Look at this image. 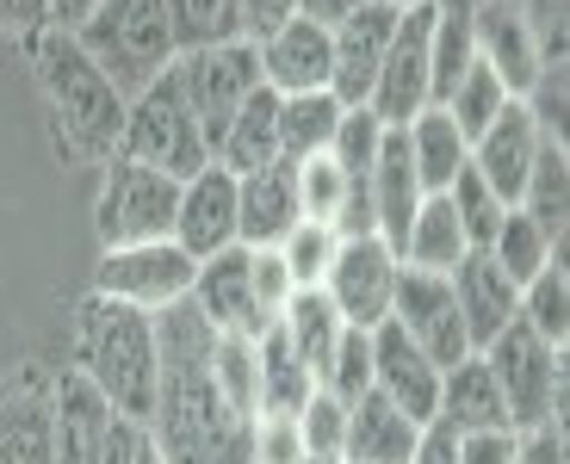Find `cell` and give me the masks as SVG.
I'll use <instances>...</instances> for the list:
<instances>
[{"instance_id":"obj_20","label":"cell","mask_w":570,"mask_h":464,"mask_svg":"<svg viewBox=\"0 0 570 464\" xmlns=\"http://www.w3.org/2000/svg\"><path fill=\"white\" fill-rule=\"evenodd\" d=\"M446 279H453V304H459L471 353H484L490 340L521 316V285H509V273H502L490 254H465Z\"/></svg>"},{"instance_id":"obj_13","label":"cell","mask_w":570,"mask_h":464,"mask_svg":"<svg viewBox=\"0 0 570 464\" xmlns=\"http://www.w3.org/2000/svg\"><path fill=\"white\" fill-rule=\"evenodd\" d=\"M428 26H434V7H403L397 13V31H391V50L379 62V81H372V112L385 118L391 130H403L422 106H434L428 93Z\"/></svg>"},{"instance_id":"obj_14","label":"cell","mask_w":570,"mask_h":464,"mask_svg":"<svg viewBox=\"0 0 570 464\" xmlns=\"http://www.w3.org/2000/svg\"><path fill=\"white\" fill-rule=\"evenodd\" d=\"M391 31H397V7L385 0H366L354 19L328 31V93L342 106H366L372 81H379V62L391 50Z\"/></svg>"},{"instance_id":"obj_48","label":"cell","mask_w":570,"mask_h":464,"mask_svg":"<svg viewBox=\"0 0 570 464\" xmlns=\"http://www.w3.org/2000/svg\"><path fill=\"white\" fill-rule=\"evenodd\" d=\"M521 434L514 427H490V434H459V464H514Z\"/></svg>"},{"instance_id":"obj_55","label":"cell","mask_w":570,"mask_h":464,"mask_svg":"<svg viewBox=\"0 0 570 464\" xmlns=\"http://www.w3.org/2000/svg\"><path fill=\"white\" fill-rule=\"evenodd\" d=\"M137 464H168V458H161V452H156V440H149V446H142V458Z\"/></svg>"},{"instance_id":"obj_8","label":"cell","mask_w":570,"mask_h":464,"mask_svg":"<svg viewBox=\"0 0 570 464\" xmlns=\"http://www.w3.org/2000/svg\"><path fill=\"white\" fill-rule=\"evenodd\" d=\"M193 273H199V260H193L180 241L100 248L94 297H112V304H130V309H142V316H161V309H174V304L193 297Z\"/></svg>"},{"instance_id":"obj_43","label":"cell","mask_w":570,"mask_h":464,"mask_svg":"<svg viewBox=\"0 0 570 464\" xmlns=\"http://www.w3.org/2000/svg\"><path fill=\"white\" fill-rule=\"evenodd\" d=\"M316 384L328 396H342V403H360L372 391V328H342V340H335V353H328V366Z\"/></svg>"},{"instance_id":"obj_53","label":"cell","mask_w":570,"mask_h":464,"mask_svg":"<svg viewBox=\"0 0 570 464\" xmlns=\"http://www.w3.org/2000/svg\"><path fill=\"white\" fill-rule=\"evenodd\" d=\"M366 0H298V19H311V26H323V31H335L342 19H354Z\"/></svg>"},{"instance_id":"obj_27","label":"cell","mask_w":570,"mask_h":464,"mask_svg":"<svg viewBox=\"0 0 570 464\" xmlns=\"http://www.w3.org/2000/svg\"><path fill=\"white\" fill-rule=\"evenodd\" d=\"M403 142H410V168L422 180V192H446L459 180V168H471V142L459 137V125L441 112V106H422V112L403 125Z\"/></svg>"},{"instance_id":"obj_5","label":"cell","mask_w":570,"mask_h":464,"mask_svg":"<svg viewBox=\"0 0 570 464\" xmlns=\"http://www.w3.org/2000/svg\"><path fill=\"white\" fill-rule=\"evenodd\" d=\"M484 366H490V378H497L502 403H509L514 434L564 427V403H570V359H564V347L540 340L521 316H514V323L484 347Z\"/></svg>"},{"instance_id":"obj_12","label":"cell","mask_w":570,"mask_h":464,"mask_svg":"<svg viewBox=\"0 0 570 464\" xmlns=\"http://www.w3.org/2000/svg\"><path fill=\"white\" fill-rule=\"evenodd\" d=\"M391 323H397L441 372L459 366V359L471 353L465 323H459V304H453V279H446V273L403 267L397 273V292H391Z\"/></svg>"},{"instance_id":"obj_49","label":"cell","mask_w":570,"mask_h":464,"mask_svg":"<svg viewBox=\"0 0 570 464\" xmlns=\"http://www.w3.org/2000/svg\"><path fill=\"white\" fill-rule=\"evenodd\" d=\"M38 31H50V0H0V38L31 43Z\"/></svg>"},{"instance_id":"obj_56","label":"cell","mask_w":570,"mask_h":464,"mask_svg":"<svg viewBox=\"0 0 570 464\" xmlns=\"http://www.w3.org/2000/svg\"><path fill=\"white\" fill-rule=\"evenodd\" d=\"M385 7H397V13H403V7H422V0H385Z\"/></svg>"},{"instance_id":"obj_4","label":"cell","mask_w":570,"mask_h":464,"mask_svg":"<svg viewBox=\"0 0 570 464\" xmlns=\"http://www.w3.org/2000/svg\"><path fill=\"white\" fill-rule=\"evenodd\" d=\"M75 43L94 57V69H100L125 99H137L142 87L161 81V75L180 62L174 26H168V0H100V7L75 26Z\"/></svg>"},{"instance_id":"obj_28","label":"cell","mask_w":570,"mask_h":464,"mask_svg":"<svg viewBox=\"0 0 570 464\" xmlns=\"http://www.w3.org/2000/svg\"><path fill=\"white\" fill-rule=\"evenodd\" d=\"M212 161L229 174H255V168H273V161H279V93H273V87H255V93L243 99V112L229 118V130H224Z\"/></svg>"},{"instance_id":"obj_21","label":"cell","mask_w":570,"mask_h":464,"mask_svg":"<svg viewBox=\"0 0 570 464\" xmlns=\"http://www.w3.org/2000/svg\"><path fill=\"white\" fill-rule=\"evenodd\" d=\"M298 224L304 217H298V180H292V161L236 174V241H243V248H279Z\"/></svg>"},{"instance_id":"obj_31","label":"cell","mask_w":570,"mask_h":464,"mask_svg":"<svg viewBox=\"0 0 570 464\" xmlns=\"http://www.w3.org/2000/svg\"><path fill=\"white\" fill-rule=\"evenodd\" d=\"M255 359H261V403H255V415H298V408L311 403V391H316V372L292 353V340H285L279 328L255 335Z\"/></svg>"},{"instance_id":"obj_30","label":"cell","mask_w":570,"mask_h":464,"mask_svg":"<svg viewBox=\"0 0 570 464\" xmlns=\"http://www.w3.org/2000/svg\"><path fill=\"white\" fill-rule=\"evenodd\" d=\"M428 7H434V26H428V93L441 106L459 75L478 62V43H471V7L478 0H428Z\"/></svg>"},{"instance_id":"obj_18","label":"cell","mask_w":570,"mask_h":464,"mask_svg":"<svg viewBox=\"0 0 570 464\" xmlns=\"http://www.w3.org/2000/svg\"><path fill=\"white\" fill-rule=\"evenodd\" d=\"M50 391H57V464H106L125 415H112V403L75 366L50 372Z\"/></svg>"},{"instance_id":"obj_46","label":"cell","mask_w":570,"mask_h":464,"mask_svg":"<svg viewBox=\"0 0 570 464\" xmlns=\"http://www.w3.org/2000/svg\"><path fill=\"white\" fill-rule=\"evenodd\" d=\"M304 434L298 415H255L248 422V464H304Z\"/></svg>"},{"instance_id":"obj_44","label":"cell","mask_w":570,"mask_h":464,"mask_svg":"<svg viewBox=\"0 0 570 464\" xmlns=\"http://www.w3.org/2000/svg\"><path fill=\"white\" fill-rule=\"evenodd\" d=\"M335 248H342V236H335L328 224H298L292 236L279 241V260H285V273H292V285H298V292H311V285H323Z\"/></svg>"},{"instance_id":"obj_52","label":"cell","mask_w":570,"mask_h":464,"mask_svg":"<svg viewBox=\"0 0 570 464\" xmlns=\"http://www.w3.org/2000/svg\"><path fill=\"white\" fill-rule=\"evenodd\" d=\"M410 464H459V434L446 422H422V440H415Z\"/></svg>"},{"instance_id":"obj_47","label":"cell","mask_w":570,"mask_h":464,"mask_svg":"<svg viewBox=\"0 0 570 464\" xmlns=\"http://www.w3.org/2000/svg\"><path fill=\"white\" fill-rule=\"evenodd\" d=\"M248 279H255V304H261V316H267V328L279 323V309L292 304V273H285V260H279V248H248Z\"/></svg>"},{"instance_id":"obj_23","label":"cell","mask_w":570,"mask_h":464,"mask_svg":"<svg viewBox=\"0 0 570 464\" xmlns=\"http://www.w3.org/2000/svg\"><path fill=\"white\" fill-rule=\"evenodd\" d=\"M540 142L546 137H540V125H533V112L521 99H509L497 125L471 142V168H478V180H484L502 205H514L521 186H528V168H533V155H540Z\"/></svg>"},{"instance_id":"obj_2","label":"cell","mask_w":570,"mask_h":464,"mask_svg":"<svg viewBox=\"0 0 570 464\" xmlns=\"http://www.w3.org/2000/svg\"><path fill=\"white\" fill-rule=\"evenodd\" d=\"M31 50V75H38V93H43V112L57 125V142L75 155V161H112L118 155V137H125V112L130 99L94 69L75 31H38L26 43Z\"/></svg>"},{"instance_id":"obj_22","label":"cell","mask_w":570,"mask_h":464,"mask_svg":"<svg viewBox=\"0 0 570 464\" xmlns=\"http://www.w3.org/2000/svg\"><path fill=\"white\" fill-rule=\"evenodd\" d=\"M261 57V87H273L279 99L292 93H328V31L311 19H285L279 31L255 43Z\"/></svg>"},{"instance_id":"obj_7","label":"cell","mask_w":570,"mask_h":464,"mask_svg":"<svg viewBox=\"0 0 570 464\" xmlns=\"http://www.w3.org/2000/svg\"><path fill=\"white\" fill-rule=\"evenodd\" d=\"M174 211H180V180L112 155L94 198V229L100 248H137V241H174Z\"/></svg>"},{"instance_id":"obj_17","label":"cell","mask_w":570,"mask_h":464,"mask_svg":"<svg viewBox=\"0 0 570 464\" xmlns=\"http://www.w3.org/2000/svg\"><path fill=\"white\" fill-rule=\"evenodd\" d=\"M186 304L212 323V335H267V316H261V304H255V279H248L243 241H236V248H217L212 260H199Z\"/></svg>"},{"instance_id":"obj_41","label":"cell","mask_w":570,"mask_h":464,"mask_svg":"<svg viewBox=\"0 0 570 464\" xmlns=\"http://www.w3.org/2000/svg\"><path fill=\"white\" fill-rule=\"evenodd\" d=\"M292 180H298V217L304 224H328L335 229V217L347 211V192H354V180H347L328 155H311V161H298L292 168Z\"/></svg>"},{"instance_id":"obj_29","label":"cell","mask_w":570,"mask_h":464,"mask_svg":"<svg viewBox=\"0 0 570 464\" xmlns=\"http://www.w3.org/2000/svg\"><path fill=\"white\" fill-rule=\"evenodd\" d=\"M465 254H471V241H465V229H459V217H453V198L428 192L422 211L410 217V236H403L397 260L415 267V273H453Z\"/></svg>"},{"instance_id":"obj_36","label":"cell","mask_w":570,"mask_h":464,"mask_svg":"<svg viewBox=\"0 0 570 464\" xmlns=\"http://www.w3.org/2000/svg\"><path fill=\"white\" fill-rule=\"evenodd\" d=\"M168 26H174V50H217V43L243 38V0H168Z\"/></svg>"},{"instance_id":"obj_34","label":"cell","mask_w":570,"mask_h":464,"mask_svg":"<svg viewBox=\"0 0 570 464\" xmlns=\"http://www.w3.org/2000/svg\"><path fill=\"white\" fill-rule=\"evenodd\" d=\"M514 205L552 241H564V217H570V149L564 142H552V137L540 142V155H533V168H528V186H521Z\"/></svg>"},{"instance_id":"obj_37","label":"cell","mask_w":570,"mask_h":464,"mask_svg":"<svg viewBox=\"0 0 570 464\" xmlns=\"http://www.w3.org/2000/svg\"><path fill=\"white\" fill-rule=\"evenodd\" d=\"M212 384L229 403V415L255 422L261 403V359H255V335H217L212 340Z\"/></svg>"},{"instance_id":"obj_57","label":"cell","mask_w":570,"mask_h":464,"mask_svg":"<svg viewBox=\"0 0 570 464\" xmlns=\"http://www.w3.org/2000/svg\"><path fill=\"white\" fill-rule=\"evenodd\" d=\"M304 464H342V458H304Z\"/></svg>"},{"instance_id":"obj_15","label":"cell","mask_w":570,"mask_h":464,"mask_svg":"<svg viewBox=\"0 0 570 464\" xmlns=\"http://www.w3.org/2000/svg\"><path fill=\"white\" fill-rule=\"evenodd\" d=\"M0 464H57V391L50 372L0 384Z\"/></svg>"},{"instance_id":"obj_26","label":"cell","mask_w":570,"mask_h":464,"mask_svg":"<svg viewBox=\"0 0 570 464\" xmlns=\"http://www.w3.org/2000/svg\"><path fill=\"white\" fill-rule=\"evenodd\" d=\"M434 422H446L453 434H490V427H509V403H502L497 378H490L484 353H465L459 366L441 372V403H434Z\"/></svg>"},{"instance_id":"obj_58","label":"cell","mask_w":570,"mask_h":464,"mask_svg":"<svg viewBox=\"0 0 570 464\" xmlns=\"http://www.w3.org/2000/svg\"><path fill=\"white\" fill-rule=\"evenodd\" d=\"M342 464H354V458H342Z\"/></svg>"},{"instance_id":"obj_24","label":"cell","mask_w":570,"mask_h":464,"mask_svg":"<svg viewBox=\"0 0 570 464\" xmlns=\"http://www.w3.org/2000/svg\"><path fill=\"white\" fill-rule=\"evenodd\" d=\"M415 440H422V422H410L397 403H385L379 391H366L360 403H347V440L342 458L354 464H410Z\"/></svg>"},{"instance_id":"obj_50","label":"cell","mask_w":570,"mask_h":464,"mask_svg":"<svg viewBox=\"0 0 570 464\" xmlns=\"http://www.w3.org/2000/svg\"><path fill=\"white\" fill-rule=\"evenodd\" d=\"M285 19H298V0H243V38L261 43L267 31H279Z\"/></svg>"},{"instance_id":"obj_51","label":"cell","mask_w":570,"mask_h":464,"mask_svg":"<svg viewBox=\"0 0 570 464\" xmlns=\"http://www.w3.org/2000/svg\"><path fill=\"white\" fill-rule=\"evenodd\" d=\"M514 464H570L564 427H540V434H521V452H514Z\"/></svg>"},{"instance_id":"obj_32","label":"cell","mask_w":570,"mask_h":464,"mask_svg":"<svg viewBox=\"0 0 570 464\" xmlns=\"http://www.w3.org/2000/svg\"><path fill=\"white\" fill-rule=\"evenodd\" d=\"M342 99L335 93H292L279 99V161H311V155H328L335 142V125H342Z\"/></svg>"},{"instance_id":"obj_16","label":"cell","mask_w":570,"mask_h":464,"mask_svg":"<svg viewBox=\"0 0 570 464\" xmlns=\"http://www.w3.org/2000/svg\"><path fill=\"white\" fill-rule=\"evenodd\" d=\"M372 391L397 403L410 422H434V403H441V366L391 316L372 328Z\"/></svg>"},{"instance_id":"obj_38","label":"cell","mask_w":570,"mask_h":464,"mask_svg":"<svg viewBox=\"0 0 570 464\" xmlns=\"http://www.w3.org/2000/svg\"><path fill=\"white\" fill-rule=\"evenodd\" d=\"M502 106H509V87H502L497 75L484 69V62H471V69L453 81V93L441 99V112L459 125V137H465V142L484 137V130L502 118Z\"/></svg>"},{"instance_id":"obj_45","label":"cell","mask_w":570,"mask_h":464,"mask_svg":"<svg viewBox=\"0 0 570 464\" xmlns=\"http://www.w3.org/2000/svg\"><path fill=\"white\" fill-rule=\"evenodd\" d=\"M298 434H304V452L311 458H342V440H347V403L328 396L323 384L311 391V403L298 408Z\"/></svg>"},{"instance_id":"obj_3","label":"cell","mask_w":570,"mask_h":464,"mask_svg":"<svg viewBox=\"0 0 570 464\" xmlns=\"http://www.w3.org/2000/svg\"><path fill=\"white\" fill-rule=\"evenodd\" d=\"M75 372L112 403V415L149 427L156 391H161L156 316H142L130 304H112V297H87L75 309Z\"/></svg>"},{"instance_id":"obj_9","label":"cell","mask_w":570,"mask_h":464,"mask_svg":"<svg viewBox=\"0 0 570 464\" xmlns=\"http://www.w3.org/2000/svg\"><path fill=\"white\" fill-rule=\"evenodd\" d=\"M174 75H180V93H186V106H193V118H199V130H205V149L217 155L229 118L243 112V99L261 87L255 43L236 38V43H217V50H193V57L174 62Z\"/></svg>"},{"instance_id":"obj_6","label":"cell","mask_w":570,"mask_h":464,"mask_svg":"<svg viewBox=\"0 0 570 464\" xmlns=\"http://www.w3.org/2000/svg\"><path fill=\"white\" fill-rule=\"evenodd\" d=\"M118 155H125V161H142V168H156V174H168V180H193L199 168H212L205 130H199V118H193V106H186L180 75L174 69L130 99Z\"/></svg>"},{"instance_id":"obj_42","label":"cell","mask_w":570,"mask_h":464,"mask_svg":"<svg viewBox=\"0 0 570 464\" xmlns=\"http://www.w3.org/2000/svg\"><path fill=\"white\" fill-rule=\"evenodd\" d=\"M446 198H453V217H459V229H465V241H471V254H484L490 248V236H497V224H502V205L497 192H490L484 180H478V168H459V180L446 186Z\"/></svg>"},{"instance_id":"obj_39","label":"cell","mask_w":570,"mask_h":464,"mask_svg":"<svg viewBox=\"0 0 570 464\" xmlns=\"http://www.w3.org/2000/svg\"><path fill=\"white\" fill-rule=\"evenodd\" d=\"M521 323H528L540 340H552V347H564V340H570V279H564V260H552L540 279L521 285Z\"/></svg>"},{"instance_id":"obj_11","label":"cell","mask_w":570,"mask_h":464,"mask_svg":"<svg viewBox=\"0 0 570 464\" xmlns=\"http://www.w3.org/2000/svg\"><path fill=\"white\" fill-rule=\"evenodd\" d=\"M471 43H478V62L509 87V99H528V87L546 69V43L528 0H478L471 7Z\"/></svg>"},{"instance_id":"obj_1","label":"cell","mask_w":570,"mask_h":464,"mask_svg":"<svg viewBox=\"0 0 570 464\" xmlns=\"http://www.w3.org/2000/svg\"><path fill=\"white\" fill-rule=\"evenodd\" d=\"M161 340V391L149 415V440L168 464H248V422L229 415L212 384V323L193 304L156 316Z\"/></svg>"},{"instance_id":"obj_10","label":"cell","mask_w":570,"mask_h":464,"mask_svg":"<svg viewBox=\"0 0 570 464\" xmlns=\"http://www.w3.org/2000/svg\"><path fill=\"white\" fill-rule=\"evenodd\" d=\"M397 248H391L385 236H354L335 248V260H328L323 285L316 292L335 304V316H342L347 328H379L391 316V292H397Z\"/></svg>"},{"instance_id":"obj_19","label":"cell","mask_w":570,"mask_h":464,"mask_svg":"<svg viewBox=\"0 0 570 464\" xmlns=\"http://www.w3.org/2000/svg\"><path fill=\"white\" fill-rule=\"evenodd\" d=\"M174 241L193 260H212L217 248H236V174L229 168H199L180 180V211H174Z\"/></svg>"},{"instance_id":"obj_33","label":"cell","mask_w":570,"mask_h":464,"mask_svg":"<svg viewBox=\"0 0 570 464\" xmlns=\"http://www.w3.org/2000/svg\"><path fill=\"white\" fill-rule=\"evenodd\" d=\"M484 254L497 260L502 273H509V285H528V279H540V273L552 267V260H564V241H552L528 211H521V205H509Z\"/></svg>"},{"instance_id":"obj_40","label":"cell","mask_w":570,"mask_h":464,"mask_svg":"<svg viewBox=\"0 0 570 464\" xmlns=\"http://www.w3.org/2000/svg\"><path fill=\"white\" fill-rule=\"evenodd\" d=\"M385 137H391V125L372 112V106H347L342 125H335V142H328V161H335L347 180H366L379 149H385Z\"/></svg>"},{"instance_id":"obj_54","label":"cell","mask_w":570,"mask_h":464,"mask_svg":"<svg viewBox=\"0 0 570 464\" xmlns=\"http://www.w3.org/2000/svg\"><path fill=\"white\" fill-rule=\"evenodd\" d=\"M94 7H100V0H50V26H57V31H75L87 13H94Z\"/></svg>"},{"instance_id":"obj_25","label":"cell","mask_w":570,"mask_h":464,"mask_svg":"<svg viewBox=\"0 0 570 464\" xmlns=\"http://www.w3.org/2000/svg\"><path fill=\"white\" fill-rule=\"evenodd\" d=\"M366 198H372V229H379L391 248H403L410 217L422 211V198H428L422 180H415V168H410V142H403V130H391L385 149H379V161H372Z\"/></svg>"},{"instance_id":"obj_35","label":"cell","mask_w":570,"mask_h":464,"mask_svg":"<svg viewBox=\"0 0 570 464\" xmlns=\"http://www.w3.org/2000/svg\"><path fill=\"white\" fill-rule=\"evenodd\" d=\"M273 328H279V335L292 340V353H298L304 366H311L316 378H323L328 353H335V340H342V328H347V323L335 316V304H328V297L311 285V292H292V304L279 309V323H273Z\"/></svg>"}]
</instances>
